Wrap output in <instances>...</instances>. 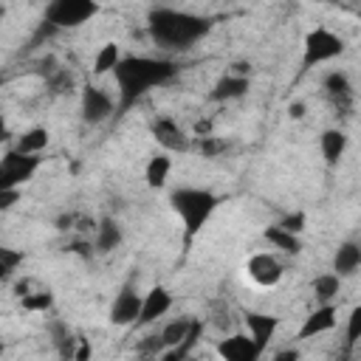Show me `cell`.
<instances>
[{
    "label": "cell",
    "instance_id": "30",
    "mask_svg": "<svg viewBox=\"0 0 361 361\" xmlns=\"http://www.w3.org/2000/svg\"><path fill=\"white\" fill-rule=\"evenodd\" d=\"M48 87H51V93H65L73 87V76L68 71H54L48 79Z\"/></svg>",
    "mask_w": 361,
    "mask_h": 361
},
{
    "label": "cell",
    "instance_id": "4",
    "mask_svg": "<svg viewBox=\"0 0 361 361\" xmlns=\"http://www.w3.org/2000/svg\"><path fill=\"white\" fill-rule=\"evenodd\" d=\"M344 54V39L338 34H333L330 28L319 25L313 31H307L305 37V54H302V73L322 65V62H330L336 56Z\"/></svg>",
    "mask_w": 361,
    "mask_h": 361
},
{
    "label": "cell",
    "instance_id": "6",
    "mask_svg": "<svg viewBox=\"0 0 361 361\" xmlns=\"http://www.w3.org/2000/svg\"><path fill=\"white\" fill-rule=\"evenodd\" d=\"M37 169H39L37 155H23L17 149H8L0 158V192L3 189H20L25 180H31V175Z\"/></svg>",
    "mask_w": 361,
    "mask_h": 361
},
{
    "label": "cell",
    "instance_id": "16",
    "mask_svg": "<svg viewBox=\"0 0 361 361\" xmlns=\"http://www.w3.org/2000/svg\"><path fill=\"white\" fill-rule=\"evenodd\" d=\"M358 265H361V248H358V243H341L338 245V251H336V257H333V271H336V276H353L355 271H358Z\"/></svg>",
    "mask_w": 361,
    "mask_h": 361
},
{
    "label": "cell",
    "instance_id": "14",
    "mask_svg": "<svg viewBox=\"0 0 361 361\" xmlns=\"http://www.w3.org/2000/svg\"><path fill=\"white\" fill-rule=\"evenodd\" d=\"M152 135H155V141L164 147V149H172V152H186L189 149V138L180 133V127L172 121V118H166V116H161V118H155L152 121Z\"/></svg>",
    "mask_w": 361,
    "mask_h": 361
},
{
    "label": "cell",
    "instance_id": "33",
    "mask_svg": "<svg viewBox=\"0 0 361 361\" xmlns=\"http://www.w3.org/2000/svg\"><path fill=\"white\" fill-rule=\"evenodd\" d=\"M90 355H93V347H90V341H87V338H82V336H76L73 361H90Z\"/></svg>",
    "mask_w": 361,
    "mask_h": 361
},
{
    "label": "cell",
    "instance_id": "45",
    "mask_svg": "<svg viewBox=\"0 0 361 361\" xmlns=\"http://www.w3.org/2000/svg\"><path fill=\"white\" fill-rule=\"evenodd\" d=\"M3 350H6V344H3V341H0V355H3Z\"/></svg>",
    "mask_w": 361,
    "mask_h": 361
},
{
    "label": "cell",
    "instance_id": "20",
    "mask_svg": "<svg viewBox=\"0 0 361 361\" xmlns=\"http://www.w3.org/2000/svg\"><path fill=\"white\" fill-rule=\"evenodd\" d=\"M48 130L45 127H31L28 133H23L20 138H17V152H23V155H37V152H42L45 147H48Z\"/></svg>",
    "mask_w": 361,
    "mask_h": 361
},
{
    "label": "cell",
    "instance_id": "8",
    "mask_svg": "<svg viewBox=\"0 0 361 361\" xmlns=\"http://www.w3.org/2000/svg\"><path fill=\"white\" fill-rule=\"evenodd\" d=\"M138 313H141V296L135 293L133 285H124V288L118 290V296L113 299V305H110V322L118 324V327L135 324Z\"/></svg>",
    "mask_w": 361,
    "mask_h": 361
},
{
    "label": "cell",
    "instance_id": "10",
    "mask_svg": "<svg viewBox=\"0 0 361 361\" xmlns=\"http://www.w3.org/2000/svg\"><path fill=\"white\" fill-rule=\"evenodd\" d=\"M217 353L223 361H259V355H262L245 333H231L228 338H223L217 344Z\"/></svg>",
    "mask_w": 361,
    "mask_h": 361
},
{
    "label": "cell",
    "instance_id": "31",
    "mask_svg": "<svg viewBox=\"0 0 361 361\" xmlns=\"http://www.w3.org/2000/svg\"><path fill=\"white\" fill-rule=\"evenodd\" d=\"M197 149H200L203 158H214V155H220L226 149V141L223 138H214V135H206V138H200Z\"/></svg>",
    "mask_w": 361,
    "mask_h": 361
},
{
    "label": "cell",
    "instance_id": "42",
    "mask_svg": "<svg viewBox=\"0 0 361 361\" xmlns=\"http://www.w3.org/2000/svg\"><path fill=\"white\" fill-rule=\"evenodd\" d=\"M6 138H8V124H6V118L0 116V144H3Z\"/></svg>",
    "mask_w": 361,
    "mask_h": 361
},
{
    "label": "cell",
    "instance_id": "17",
    "mask_svg": "<svg viewBox=\"0 0 361 361\" xmlns=\"http://www.w3.org/2000/svg\"><path fill=\"white\" fill-rule=\"evenodd\" d=\"M118 243H121V226L113 217L99 220V226H96V251L110 254L113 248H118Z\"/></svg>",
    "mask_w": 361,
    "mask_h": 361
},
{
    "label": "cell",
    "instance_id": "40",
    "mask_svg": "<svg viewBox=\"0 0 361 361\" xmlns=\"http://www.w3.org/2000/svg\"><path fill=\"white\" fill-rule=\"evenodd\" d=\"M73 223H76V217H73V214H62V217L56 220V228H59V231H65V228H73Z\"/></svg>",
    "mask_w": 361,
    "mask_h": 361
},
{
    "label": "cell",
    "instance_id": "32",
    "mask_svg": "<svg viewBox=\"0 0 361 361\" xmlns=\"http://www.w3.org/2000/svg\"><path fill=\"white\" fill-rule=\"evenodd\" d=\"M0 262L6 265V268H17L20 262H23V251H14V248H6V245H0Z\"/></svg>",
    "mask_w": 361,
    "mask_h": 361
},
{
    "label": "cell",
    "instance_id": "13",
    "mask_svg": "<svg viewBox=\"0 0 361 361\" xmlns=\"http://www.w3.org/2000/svg\"><path fill=\"white\" fill-rule=\"evenodd\" d=\"M245 327H248V338L254 341V347L259 353H265L268 341L274 338L276 327H279V319L276 316H268V313H245Z\"/></svg>",
    "mask_w": 361,
    "mask_h": 361
},
{
    "label": "cell",
    "instance_id": "36",
    "mask_svg": "<svg viewBox=\"0 0 361 361\" xmlns=\"http://www.w3.org/2000/svg\"><path fill=\"white\" fill-rule=\"evenodd\" d=\"M271 361H299V350H296V347H285V350H279Z\"/></svg>",
    "mask_w": 361,
    "mask_h": 361
},
{
    "label": "cell",
    "instance_id": "11",
    "mask_svg": "<svg viewBox=\"0 0 361 361\" xmlns=\"http://www.w3.org/2000/svg\"><path fill=\"white\" fill-rule=\"evenodd\" d=\"M245 271H248V276H251L257 285H262V288H274V285L282 279V265H279L276 257H271V254H254V257L248 259Z\"/></svg>",
    "mask_w": 361,
    "mask_h": 361
},
{
    "label": "cell",
    "instance_id": "18",
    "mask_svg": "<svg viewBox=\"0 0 361 361\" xmlns=\"http://www.w3.org/2000/svg\"><path fill=\"white\" fill-rule=\"evenodd\" d=\"M344 149H347V135L341 130H324L322 133V155L330 166H336L341 161Z\"/></svg>",
    "mask_w": 361,
    "mask_h": 361
},
{
    "label": "cell",
    "instance_id": "22",
    "mask_svg": "<svg viewBox=\"0 0 361 361\" xmlns=\"http://www.w3.org/2000/svg\"><path fill=\"white\" fill-rule=\"evenodd\" d=\"M262 234H265V240H268L274 248H279V251H285V254H299V251H302V240H299L296 234L282 231L279 226H268Z\"/></svg>",
    "mask_w": 361,
    "mask_h": 361
},
{
    "label": "cell",
    "instance_id": "46",
    "mask_svg": "<svg viewBox=\"0 0 361 361\" xmlns=\"http://www.w3.org/2000/svg\"><path fill=\"white\" fill-rule=\"evenodd\" d=\"M3 14H6V11H3V6H0V20H3Z\"/></svg>",
    "mask_w": 361,
    "mask_h": 361
},
{
    "label": "cell",
    "instance_id": "12",
    "mask_svg": "<svg viewBox=\"0 0 361 361\" xmlns=\"http://www.w3.org/2000/svg\"><path fill=\"white\" fill-rule=\"evenodd\" d=\"M324 90H327V96L333 99V104L338 107L341 116H347L353 110V85H350V76L344 71H330L324 76Z\"/></svg>",
    "mask_w": 361,
    "mask_h": 361
},
{
    "label": "cell",
    "instance_id": "27",
    "mask_svg": "<svg viewBox=\"0 0 361 361\" xmlns=\"http://www.w3.org/2000/svg\"><path fill=\"white\" fill-rule=\"evenodd\" d=\"M358 338H361V307H353V313H350V322H347V341H344V350H355V344H358Z\"/></svg>",
    "mask_w": 361,
    "mask_h": 361
},
{
    "label": "cell",
    "instance_id": "26",
    "mask_svg": "<svg viewBox=\"0 0 361 361\" xmlns=\"http://www.w3.org/2000/svg\"><path fill=\"white\" fill-rule=\"evenodd\" d=\"M23 310H34V313H45L54 305V293L51 290H37V293H25L20 296Z\"/></svg>",
    "mask_w": 361,
    "mask_h": 361
},
{
    "label": "cell",
    "instance_id": "25",
    "mask_svg": "<svg viewBox=\"0 0 361 361\" xmlns=\"http://www.w3.org/2000/svg\"><path fill=\"white\" fill-rule=\"evenodd\" d=\"M338 285H341V282H338L336 274H322V276L313 279V293H316L319 302L330 305V302L336 299V293H338Z\"/></svg>",
    "mask_w": 361,
    "mask_h": 361
},
{
    "label": "cell",
    "instance_id": "15",
    "mask_svg": "<svg viewBox=\"0 0 361 361\" xmlns=\"http://www.w3.org/2000/svg\"><path fill=\"white\" fill-rule=\"evenodd\" d=\"M333 327H336V307H333V305H322V307H316V310L305 319V324L299 327V338L307 341V338H313V336H319V333H327V330H333Z\"/></svg>",
    "mask_w": 361,
    "mask_h": 361
},
{
    "label": "cell",
    "instance_id": "44",
    "mask_svg": "<svg viewBox=\"0 0 361 361\" xmlns=\"http://www.w3.org/2000/svg\"><path fill=\"white\" fill-rule=\"evenodd\" d=\"M138 361H161V355L158 358H138Z\"/></svg>",
    "mask_w": 361,
    "mask_h": 361
},
{
    "label": "cell",
    "instance_id": "23",
    "mask_svg": "<svg viewBox=\"0 0 361 361\" xmlns=\"http://www.w3.org/2000/svg\"><path fill=\"white\" fill-rule=\"evenodd\" d=\"M118 62H121L118 45H116V42H107V45L99 48V54H96V59H93V73H96V76H104V73L116 71Z\"/></svg>",
    "mask_w": 361,
    "mask_h": 361
},
{
    "label": "cell",
    "instance_id": "24",
    "mask_svg": "<svg viewBox=\"0 0 361 361\" xmlns=\"http://www.w3.org/2000/svg\"><path fill=\"white\" fill-rule=\"evenodd\" d=\"M189 327H192V319H175V322H169L164 330H161V341H164V347H178L186 336H189Z\"/></svg>",
    "mask_w": 361,
    "mask_h": 361
},
{
    "label": "cell",
    "instance_id": "28",
    "mask_svg": "<svg viewBox=\"0 0 361 361\" xmlns=\"http://www.w3.org/2000/svg\"><path fill=\"white\" fill-rule=\"evenodd\" d=\"M135 350H138V355H141V358H158V355L164 353V341H161V333L141 338V341L135 344Z\"/></svg>",
    "mask_w": 361,
    "mask_h": 361
},
{
    "label": "cell",
    "instance_id": "29",
    "mask_svg": "<svg viewBox=\"0 0 361 361\" xmlns=\"http://www.w3.org/2000/svg\"><path fill=\"white\" fill-rule=\"evenodd\" d=\"M305 223H307V217H305V212H293V214H288V217H282L276 226L282 228V231H288V234H302V228H305Z\"/></svg>",
    "mask_w": 361,
    "mask_h": 361
},
{
    "label": "cell",
    "instance_id": "38",
    "mask_svg": "<svg viewBox=\"0 0 361 361\" xmlns=\"http://www.w3.org/2000/svg\"><path fill=\"white\" fill-rule=\"evenodd\" d=\"M248 71H251V65H248V62H234V65H231V76L248 79Z\"/></svg>",
    "mask_w": 361,
    "mask_h": 361
},
{
    "label": "cell",
    "instance_id": "39",
    "mask_svg": "<svg viewBox=\"0 0 361 361\" xmlns=\"http://www.w3.org/2000/svg\"><path fill=\"white\" fill-rule=\"evenodd\" d=\"M195 135H200V138H206V135H212V121H197L195 124Z\"/></svg>",
    "mask_w": 361,
    "mask_h": 361
},
{
    "label": "cell",
    "instance_id": "19",
    "mask_svg": "<svg viewBox=\"0 0 361 361\" xmlns=\"http://www.w3.org/2000/svg\"><path fill=\"white\" fill-rule=\"evenodd\" d=\"M245 90H248V79H240V76L226 73V76L214 85L212 99H214V102H228V99H240Z\"/></svg>",
    "mask_w": 361,
    "mask_h": 361
},
{
    "label": "cell",
    "instance_id": "2",
    "mask_svg": "<svg viewBox=\"0 0 361 361\" xmlns=\"http://www.w3.org/2000/svg\"><path fill=\"white\" fill-rule=\"evenodd\" d=\"M147 28L155 45L166 51H186L192 48L200 37L209 34L212 23L206 17L178 11V8H152L147 17Z\"/></svg>",
    "mask_w": 361,
    "mask_h": 361
},
{
    "label": "cell",
    "instance_id": "1",
    "mask_svg": "<svg viewBox=\"0 0 361 361\" xmlns=\"http://www.w3.org/2000/svg\"><path fill=\"white\" fill-rule=\"evenodd\" d=\"M178 73V65L164 56H121L113 76L118 85V113L130 110L149 87L169 82Z\"/></svg>",
    "mask_w": 361,
    "mask_h": 361
},
{
    "label": "cell",
    "instance_id": "34",
    "mask_svg": "<svg viewBox=\"0 0 361 361\" xmlns=\"http://www.w3.org/2000/svg\"><path fill=\"white\" fill-rule=\"evenodd\" d=\"M54 34H56V28H54L51 23H45V20H42V23H39V28H37V34L31 37L28 48H37V45H39V39H48V37H54Z\"/></svg>",
    "mask_w": 361,
    "mask_h": 361
},
{
    "label": "cell",
    "instance_id": "9",
    "mask_svg": "<svg viewBox=\"0 0 361 361\" xmlns=\"http://www.w3.org/2000/svg\"><path fill=\"white\" fill-rule=\"evenodd\" d=\"M169 307H172V293H169L166 288L155 285L147 296H141V313H138V319H135V327H147V324H152V322L161 319Z\"/></svg>",
    "mask_w": 361,
    "mask_h": 361
},
{
    "label": "cell",
    "instance_id": "3",
    "mask_svg": "<svg viewBox=\"0 0 361 361\" xmlns=\"http://www.w3.org/2000/svg\"><path fill=\"white\" fill-rule=\"evenodd\" d=\"M169 203L175 209V214L183 223V243L189 245L197 231L206 226V220L212 217V212L217 209L220 197L209 189H195V186H180L169 195Z\"/></svg>",
    "mask_w": 361,
    "mask_h": 361
},
{
    "label": "cell",
    "instance_id": "41",
    "mask_svg": "<svg viewBox=\"0 0 361 361\" xmlns=\"http://www.w3.org/2000/svg\"><path fill=\"white\" fill-rule=\"evenodd\" d=\"M288 113H290V118H302V116H305V104H302V102H293V104L288 107Z\"/></svg>",
    "mask_w": 361,
    "mask_h": 361
},
{
    "label": "cell",
    "instance_id": "7",
    "mask_svg": "<svg viewBox=\"0 0 361 361\" xmlns=\"http://www.w3.org/2000/svg\"><path fill=\"white\" fill-rule=\"evenodd\" d=\"M113 110H116V104H113V99H110L102 87L87 85V87L82 90V118H85L87 124H102L104 118L113 116Z\"/></svg>",
    "mask_w": 361,
    "mask_h": 361
},
{
    "label": "cell",
    "instance_id": "5",
    "mask_svg": "<svg viewBox=\"0 0 361 361\" xmlns=\"http://www.w3.org/2000/svg\"><path fill=\"white\" fill-rule=\"evenodd\" d=\"M96 14H99V3H93V0H54V3L45 6L42 20L51 23L56 31H62V28L82 25Z\"/></svg>",
    "mask_w": 361,
    "mask_h": 361
},
{
    "label": "cell",
    "instance_id": "21",
    "mask_svg": "<svg viewBox=\"0 0 361 361\" xmlns=\"http://www.w3.org/2000/svg\"><path fill=\"white\" fill-rule=\"evenodd\" d=\"M169 169H172V161H169V155H155V158H149V164H147V169H144V178H147V186H152V189H161L164 183H166V178H169Z\"/></svg>",
    "mask_w": 361,
    "mask_h": 361
},
{
    "label": "cell",
    "instance_id": "37",
    "mask_svg": "<svg viewBox=\"0 0 361 361\" xmlns=\"http://www.w3.org/2000/svg\"><path fill=\"white\" fill-rule=\"evenodd\" d=\"M68 251H73V254H79V257H90V243H85V240H73V243L68 245Z\"/></svg>",
    "mask_w": 361,
    "mask_h": 361
},
{
    "label": "cell",
    "instance_id": "35",
    "mask_svg": "<svg viewBox=\"0 0 361 361\" xmlns=\"http://www.w3.org/2000/svg\"><path fill=\"white\" fill-rule=\"evenodd\" d=\"M14 203H20V189H3L0 192V212L11 209Z\"/></svg>",
    "mask_w": 361,
    "mask_h": 361
},
{
    "label": "cell",
    "instance_id": "43",
    "mask_svg": "<svg viewBox=\"0 0 361 361\" xmlns=\"http://www.w3.org/2000/svg\"><path fill=\"white\" fill-rule=\"evenodd\" d=\"M8 276H11V268H6V265L0 262V282H3V279H8Z\"/></svg>",
    "mask_w": 361,
    "mask_h": 361
}]
</instances>
